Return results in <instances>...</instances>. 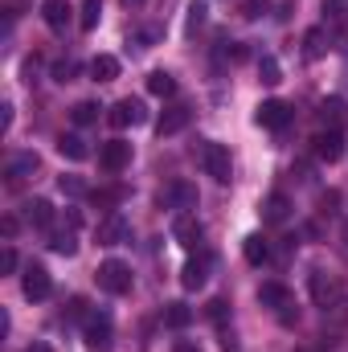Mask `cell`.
<instances>
[{
  "label": "cell",
  "mask_w": 348,
  "mask_h": 352,
  "mask_svg": "<svg viewBox=\"0 0 348 352\" xmlns=\"http://www.w3.org/2000/svg\"><path fill=\"white\" fill-rule=\"evenodd\" d=\"M197 156H201V168L213 176L217 184H230V176H234V164H230V148H226V144H217V140H201Z\"/></svg>",
  "instance_id": "cell-1"
},
{
  "label": "cell",
  "mask_w": 348,
  "mask_h": 352,
  "mask_svg": "<svg viewBox=\"0 0 348 352\" xmlns=\"http://www.w3.org/2000/svg\"><path fill=\"white\" fill-rule=\"evenodd\" d=\"M98 287L107 295H127L131 291V266L119 263V258H107V263L98 266Z\"/></svg>",
  "instance_id": "cell-2"
},
{
  "label": "cell",
  "mask_w": 348,
  "mask_h": 352,
  "mask_svg": "<svg viewBox=\"0 0 348 352\" xmlns=\"http://www.w3.org/2000/svg\"><path fill=\"white\" fill-rule=\"evenodd\" d=\"M259 299H262V307H274V311H279V320H283V324H291V320L299 316V311H291V307H295V295H291L283 283H262Z\"/></svg>",
  "instance_id": "cell-3"
},
{
  "label": "cell",
  "mask_w": 348,
  "mask_h": 352,
  "mask_svg": "<svg viewBox=\"0 0 348 352\" xmlns=\"http://www.w3.org/2000/svg\"><path fill=\"white\" fill-rule=\"evenodd\" d=\"M307 287H312V299H316V307H336L340 303V283L332 278V274H324V270H312L307 274Z\"/></svg>",
  "instance_id": "cell-4"
},
{
  "label": "cell",
  "mask_w": 348,
  "mask_h": 352,
  "mask_svg": "<svg viewBox=\"0 0 348 352\" xmlns=\"http://www.w3.org/2000/svg\"><path fill=\"white\" fill-rule=\"evenodd\" d=\"M94 234H98V246H119V242L131 238V221H127L123 213H107Z\"/></svg>",
  "instance_id": "cell-5"
},
{
  "label": "cell",
  "mask_w": 348,
  "mask_h": 352,
  "mask_svg": "<svg viewBox=\"0 0 348 352\" xmlns=\"http://www.w3.org/2000/svg\"><path fill=\"white\" fill-rule=\"evenodd\" d=\"M98 164H102L107 173H123V168L131 164V144H127V140H107V144L98 148Z\"/></svg>",
  "instance_id": "cell-6"
},
{
  "label": "cell",
  "mask_w": 348,
  "mask_h": 352,
  "mask_svg": "<svg viewBox=\"0 0 348 352\" xmlns=\"http://www.w3.org/2000/svg\"><path fill=\"white\" fill-rule=\"evenodd\" d=\"M87 349L111 352V320H107V311H90L87 316Z\"/></svg>",
  "instance_id": "cell-7"
},
{
  "label": "cell",
  "mask_w": 348,
  "mask_h": 352,
  "mask_svg": "<svg viewBox=\"0 0 348 352\" xmlns=\"http://www.w3.org/2000/svg\"><path fill=\"white\" fill-rule=\"evenodd\" d=\"M21 287H25V299H45V295L54 291V278H50V270H45L41 263H29L25 266Z\"/></svg>",
  "instance_id": "cell-8"
},
{
  "label": "cell",
  "mask_w": 348,
  "mask_h": 352,
  "mask_svg": "<svg viewBox=\"0 0 348 352\" xmlns=\"http://www.w3.org/2000/svg\"><path fill=\"white\" fill-rule=\"evenodd\" d=\"M173 238L180 242V246H184V250H197V246H201L205 230H201L197 213H176V221H173Z\"/></svg>",
  "instance_id": "cell-9"
},
{
  "label": "cell",
  "mask_w": 348,
  "mask_h": 352,
  "mask_svg": "<svg viewBox=\"0 0 348 352\" xmlns=\"http://www.w3.org/2000/svg\"><path fill=\"white\" fill-rule=\"evenodd\" d=\"M160 201H164L168 209H176V213H193V209H197V188H193L188 180H176V184H168V188L160 192Z\"/></svg>",
  "instance_id": "cell-10"
},
{
  "label": "cell",
  "mask_w": 348,
  "mask_h": 352,
  "mask_svg": "<svg viewBox=\"0 0 348 352\" xmlns=\"http://www.w3.org/2000/svg\"><path fill=\"white\" fill-rule=\"evenodd\" d=\"M312 152H316V160L336 164V160L345 156V135H340V131H320V135L312 140Z\"/></svg>",
  "instance_id": "cell-11"
},
{
  "label": "cell",
  "mask_w": 348,
  "mask_h": 352,
  "mask_svg": "<svg viewBox=\"0 0 348 352\" xmlns=\"http://www.w3.org/2000/svg\"><path fill=\"white\" fill-rule=\"evenodd\" d=\"M254 119H259L262 127L279 131V127H287V123H291V107H287L283 98H266V102L259 107V115H254Z\"/></svg>",
  "instance_id": "cell-12"
},
{
  "label": "cell",
  "mask_w": 348,
  "mask_h": 352,
  "mask_svg": "<svg viewBox=\"0 0 348 352\" xmlns=\"http://www.w3.org/2000/svg\"><path fill=\"white\" fill-rule=\"evenodd\" d=\"M107 119H111V127H131V123H144V107L135 102V98H119L111 111H107Z\"/></svg>",
  "instance_id": "cell-13"
},
{
  "label": "cell",
  "mask_w": 348,
  "mask_h": 352,
  "mask_svg": "<svg viewBox=\"0 0 348 352\" xmlns=\"http://www.w3.org/2000/svg\"><path fill=\"white\" fill-rule=\"evenodd\" d=\"M209 266L213 258L209 254H197V258H188L184 270H180V283H184V291H197V287H205V278H209Z\"/></svg>",
  "instance_id": "cell-14"
},
{
  "label": "cell",
  "mask_w": 348,
  "mask_h": 352,
  "mask_svg": "<svg viewBox=\"0 0 348 352\" xmlns=\"http://www.w3.org/2000/svg\"><path fill=\"white\" fill-rule=\"evenodd\" d=\"M320 123H324L328 131H340V127L348 123V102L345 98H336V94L324 98V102H320Z\"/></svg>",
  "instance_id": "cell-15"
},
{
  "label": "cell",
  "mask_w": 348,
  "mask_h": 352,
  "mask_svg": "<svg viewBox=\"0 0 348 352\" xmlns=\"http://www.w3.org/2000/svg\"><path fill=\"white\" fill-rule=\"evenodd\" d=\"M188 119H193V111H188L184 102H176V107H168V111L160 115L156 131H160V135H176V131H184V127H188Z\"/></svg>",
  "instance_id": "cell-16"
},
{
  "label": "cell",
  "mask_w": 348,
  "mask_h": 352,
  "mask_svg": "<svg viewBox=\"0 0 348 352\" xmlns=\"http://www.w3.org/2000/svg\"><path fill=\"white\" fill-rule=\"evenodd\" d=\"M41 16H45V25H50L54 33H62V29L70 25V0H45V4H41Z\"/></svg>",
  "instance_id": "cell-17"
},
{
  "label": "cell",
  "mask_w": 348,
  "mask_h": 352,
  "mask_svg": "<svg viewBox=\"0 0 348 352\" xmlns=\"http://www.w3.org/2000/svg\"><path fill=\"white\" fill-rule=\"evenodd\" d=\"M287 217H291V201H287L283 192H270V197L262 201V221L279 226V221H287Z\"/></svg>",
  "instance_id": "cell-18"
},
{
  "label": "cell",
  "mask_w": 348,
  "mask_h": 352,
  "mask_svg": "<svg viewBox=\"0 0 348 352\" xmlns=\"http://www.w3.org/2000/svg\"><path fill=\"white\" fill-rule=\"evenodd\" d=\"M25 221L37 226V230H50V226H54V205L41 201V197H37V201H25Z\"/></svg>",
  "instance_id": "cell-19"
},
{
  "label": "cell",
  "mask_w": 348,
  "mask_h": 352,
  "mask_svg": "<svg viewBox=\"0 0 348 352\" xmlns=\"http://www.w3.org/2000/svg\"><path fill=\"white\" fill-rule=\"evenodd\" d=\"M90 78H94V82H115V78H119V58L98 54V58L90 62Z\"/></svg>",
  "instance_id": "cell-20"
},
{
  "label": "cell",
  "mask_w": 348,
  "mask_h": 352,
  "mask_svg": "<svg viewBox=\"0 0 348 352\" xmlns=\"http://www.w3.org/2000/svg\"><path fill=\"white\" fill-rule=\"evenodd\" d=\"M33 168H37V156H33V152H21V156H12V160L4 164V176H8V180H25V176H33Z\"/></svg>",
  "instance_id": "cell-21"
},
{
  "label": "cell",
  "mask_w": 348,
  "mask_h": 352,
  "mask_svg": "<svg viewBox=\"0 0 348 352\" xmlns=\"http://www.w3.org/2000/svg\"><path fill=\"white\" fill-rule=\"evenodd\" d=\"M58 152H62L66 160H87L90 156V148H87L83 135H62V140H58Z\"/></svg>",
  "instance_id": "cell-22"
},
{
  "label": "cell",
  "mask_w": 348,
  "mask_h": 352,
  "mask_svg": "<svg viewBox=\"0 0 348 352\" xmlns=\"http://www.w3.org/2000/svg\"><path fill=\"white\" fill-rule=\"evenodd\" d=\"M148 90H152L156 98H168V94H176V78L168 70H152V74H148Z\"/></svg>",
  "instance_id": "cell-23"
},
{
  "label": "cell",
  "mask_w": 348,
  "mask_h": 352,
  "mask_svg": "<svg viewBox=\"0 0 348 352\" xmlns=\"http://www.w3.org/2000/svg\"><path fill=\"white\" fill-rule=\"evenodd\" d=\"M242 254H246V263H254V266H262L266 258H270V246L262 242L259 234H250L246 242H242Z\"/></svg>",
  "instance_id": "cell-24"
},
{
  "label": "cell",
  "mask_w": 348,
  "mask_h": 352,
  "mask_svg": "<svg viewBox=\"0 0 348 352\" xmlns=\"http://www.w3.org/2000/svg\"><path fill=\"white\" fill-rule=\"evenodd\" d=\"M324 41H328V37H324V29H312V33L303 37V58H307V62L324 58V54H328V45H324Z\"/></svg>",
  "instance_id": "cell-25"
},
{
  "label": "cell",
  "mask_w": 348,
  "mask_h": 352,
  "mask_svg": "<svg viewBox=\"0 0 348 352\" xmlns=\"http://www.w3.org/2000/svg\"><path fill=\"white\" fill-rule=\"evenodd\" d=\"M58 188L66 192V197H87L90 188H87V180L78 173H66V176H58Z\"/></svg>",
  "instance_id": "cell-26"
},
{
  "label": "cell",
  "mask_w": 348,
  "mask_h": 352,
  "mask_svg": "<svg viewBox=\"0 0 348 352\" xmlns=\"http://www.w3.org/2000/svg\"><path fill=\"white\" fill-rule=\"evenodd\" d=\"M164 320H168V328H188L193 324V311H188V303H168Z\"/></svg>",
  "instance_id": "cell-27"
},
{
  "label": "cell",
  "mask_w": 348,
  "mask_h": 352,
  "mask_svg": "<svg viewBox=\"0 0 348 352\" xmlns=\"http://www.w3.org/2000/svg\"><path fill=\"white\" fill-rule=\"evenodd\" d=\"M259 74H262V82H266V87H279V82H283V70H279V62H274L270 54H262Z\"/></svg>",
  "instance_id": "cell-28"
},
{
  "label": "cell",
  "mask_w": 348,
  "mask_h": 352,
  "mask_svg": "<svg viewBox=\"0 0 348 352\" xmlns=\"http://www.w3.org/2000/svg\"><path fill=\"white\" fill-rule=\"evenodd\" d=\"M98 111H102L98 102H74V111H70V119H74L78 127H87V123H94V119H98Z\"/></svg>",
  "instance_id": "cell-29"
},
{
  "label": "cell",
  "mask_w": 348,
  "mask_h": 352,
  "mask_svg": "<svg viewBox=\"0 0 348 352\" xmlns=\"http://www.w3.org/2000/svg\"><path fill=\"white\" fill-rule=\"evenodd\" d=\"M324 21L328 25H348V4L345 0H324Z\"/></svg>",
  "instance_id": "cell-30"
},
{
  "label": "cell",
  "mask_w": 348,
  "mask_h": 352,
  "mask_svg": "<svg viewBox=\"0 0 348 352\" xmlns=\"http://www.w3.org/2000/svg\"><path fill=\"white\" fill-rule=\"evenodd\" d=\"M50 250L62 254V258H70L78 250V242H74V234H50Z\"/></svg>",
  "instance_id": "cell-31"
},
{
  "label": "cell",
  "mask_w": 348,
  "mask_h": 352,
  "mask_svg": "<svg viewBox=\"0 0 348 352\" xmlns=\"http://www.w3.org/2000/svg\"><path fill=\"white\" fill-rule=\"evenodd\" d=\"M98 16H102V0H83V16H78V25H83L87 33L98 25Z\"/></svg>",
  "instance_id": "cell-32"
},
{
  "label": "cell",
  "mask_w": 348,
  "mask_h": 352,
  "mask_svg": "<svg viewBox=\"0 0 348 352\" xmlns=\"http://www.w3.org/2000/svg\"><path fill=\"white\" fill-rule=\"evenodd\" d=\"M90 201L94 205H102V209H111V205H119L123 201V188H102V192H90ZM115 213V209H111Z\"/></svg>",
  "instance_id": "cell-33"
},
{
  "label": "cell",
  "mask_w": 348,
  "mask_h": 352,
  "mask_svg": "<svg viewBox=\"0 0 348 352\" xmlns=\"http://www.w3.org/2000/svg\"><path fill=\"white\" fill-rule=\"evenodd\" d=\"M266 12H270V0H242V16L246 21H259Z\"/></svg>",
  "instance_id": "cell-34"
},
{
  "label": "cell",
  "mask_w": 348,
  "mask_h": 352,
  "mask_svg": "<svg viewBox=\"0 0 348 352\" xmlns=\"http://www.w3.org/2000/svg\"><path fill=\"white\" fill-rule=\"evenodd\" d=\"M74 74H78V62H58L54 66V82H70Z\"/></svg>",
  "instance_id": "cell-35"
},
{
  "label": "cell",
  "mask_w": 348,
  "mask_h": 352,
  "mask_svg": "<svg viewBox=\"0 0 348 352\" xmlns=\"http://www.w3.org/2000/svg\"><path fill=\"white\" fill-rule=\"evenodd\" d=\"M226 311H230V303H226V299H213V303L205 307V316H209L213 324H221V320H226Z\"/></svg>",
  "instance_id": "cell-36"
},
{
  "label": "cell",
  "mask_w": 348,
  "mask_h": 352,
  "mask_svg": "<svg viewBox=\"0 0 348 352\" xmlns=\"http://www.w3.org/2000/svg\"><path fill=\"white\" fill-rule=\"evenodd\" d=\"M87 299H70V307H66V320H87Z\"/></svg>",
  "instance_id": "cell-37"
},
{
  "label": "cell",
  "mask_w": 348,
  "mask_h": 352,
  "mask_svg": "<svg viewBox=\"0 0 348 352\" xmlns=\"http://www.w3.org/2000/svg\"><path fill=\"white\" fill-rule=\"evenodd\" d=\"M0 270H4V274H12V270H17V250H12V246H4V250H0Z\"/></svg>",
  "instance_id": "cell-38"
},
{
  "label": "cell",
  "mask_w": 348,
  "mask_h": 352,
  "mask_svg": "<svg viewBox=\"0 0 348 352\" xmlns=\"http://www.w3.org/2000/svg\"><path fill=\"white\" fill-rule=\"evenodd\" d=\"M205 4H188V29H197V25H205Z\"/></svg>",
  "instance_id": "cell-39"
},
{
  "label": "cell",
  "mask_w": 348,
  "mask_h": 352,
  "mask_svg": "<svg viewBox=\"0 0 348 352\" xmlns=\"http://www.w3.org/2000/svg\"><path fill=\"white\" fill-rule=\"evenodd\" d=\"M0 111H4V115H0V127H4V131H8V127H12V102H4V107H0Z\"/></svg>",
  "instance_id": "cell-40"
},
{
  "label": "cell",
  "mask_w": 348,
  "mask_h": 352,
  "mask_svg": "<svg viewBox=\"0 0 348 352\" xmlns=\"http://www.w3.org/2000/svg\"><path fill=\"white\" fill-rule=\"evenodd\" d=\"M173 352H201V344H193V340H176Z\"/></svg>",
  "instance_id": "cell-41"
},
{
  "label": "cell",
  "mask_w": 348,
  "mask_h": 352,
  "mask_svg": "<svg viewBox=\"0 0 348 352\" xmlns=\"http://www.w3.org/2000/svg\"><path fill=\"white\" fill-rule=\"evenodd\" d=\"M221 352H242V349H238V340H234V336H221Z\"/></svg>",
  "instance_id": "cell-42"
},
{
  "label": "cell",
  "mask_w": 348,
  "mask_h": 352,
  "mask_svg": "<svg viewBox=\"0 0 348 352\" xmlns=\"http://www.w3.org/2000/svg\"><path fill=\"white\" fill-rule=\"evenodd\" d=\"M0 230H4V238H12V234H17V217H4V226H0Z\"/></svg>",
  "instance_id": "cell-43"
},
{
  "label": "cell",
  "mask_w": 348,
  "mask_h": 352,
  "mask_svg": "<svg viewBox=\"0 0 348 352\" xmlns=\"http://www.w3.org/2000/svg\"><path fill=\"white\" fill-rule=\"evenodd\" d=\"M340 242H345V258H348V221H345V234H340Z\"/></svg>",
  "instance_id": "cell-44"
},
{
  "label": "cell",
  "mask_w": 348,
  "mask_h": 352,
  "mask_svg": "<svg viewBox=\"0 0 348 352\" xmlns=\"http://www.w3.org/2000/svg\"><path fill=\"white\" fill-rule=\"evenodd\" d=\"M25 352H50V349H45V344H29Z\"/></svg>",
  "instance_id": "cell-45"
}]
</instances>
